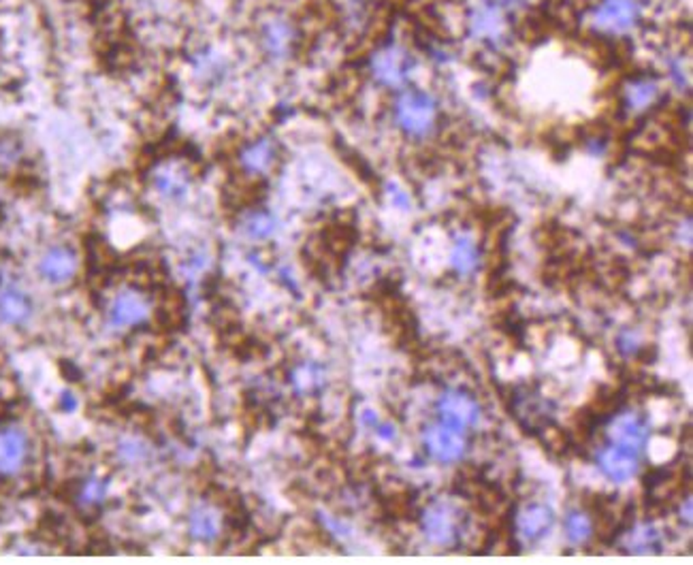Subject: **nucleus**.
I'll use <instances>...</instances> for the list:
<instances>
[{
  "instance_id": "nucleus-1",
  "label": "nucleus",
  "mask_w": 693,
  "mask_h": 565,
  "mask_svg": "<svg viewBox=\"0 0 693 565\" xmlns=\"http://www.w3.org/2000/svg\"><path fill=\"white\" fill-rule=\"evenodd\" d=\"M395 118L410 137L429 135L437 120L436 99L420 90L403 92L395 105Z\"/></svg>"
},
{
  "instance_id": "nucleus-2",
  "label": "nucleus",
  "mask_w": 693,
  "mask_h": 565,
  "mask_svg": "<svg viewBox=\"0 0 693 565\" xmlns=\"http://www.w3.org/2000/svg\"><path fill=\"white\" fill-rule=\"evenodd\" d=\"M638 0H602L591 15V24L604 34H626L638 24Z\"/></svg>"
},
{
  "instance_id": "nucleus-3",
  "label": "nucleus",
  "mask_w": 693,
  "mask_h": 565,
  "mask_svg": "<svg viewBox=\"0 0 693 565\" xmlns=\"http://www.w3.org/2000/svg\"><path fill=\"white\" fill-rule=\"evenodd\" d=\"M149 299L141 291L135 288H126L118 292L107 309V322L115 331H124V328H135L143 325L149 318Z\"/></svg>"
},
{
  "instance_id": "nucleus-4",
  "label": "nucleus",
  "mask_w": 693,
  "mask_h": 565,
  "mask_svg": "<svg viewBox=\"0 0 693 565\" xmlns=\"http://www.w3.org/2000/svg\"><path fill=\"white\" fill-rule=\"evenodd\" d=\"M410 68H412V58L406 49L389 45V48L375 51L372 58V73L375 82L389 85V88H400L406 84Z\"/></svg>"
},
{
  "instance_id": "nucleus-5",
  "label": "nucleus",
  "mask_w": 693,
  "mask_h": 565,
  "mask_svg": "<svg viewBox=\"0 0 693 565\" xmlns=\"http://www.w3.org/2000/svg\"><path fill=\"white\" fill-rule=\"evenodd\" d=\"M437 410H440V418L444 425L453 426V429L464 431L467 426H473L481 418V408L478 401L472 395L464 393V390H446L442 395L440 403H437Z\"/></svg>"
},
{
  "instance_id": "nucleus-6",
  "label": "nucleus",
  "mask_w": 693,
  "mask_h": 565,
  "mask_svg": "<svg viewBox=\"0 0 693 565\" xmlns=\"http://www.w3.org/2000/svg\"><path fill=\"white\" fill-rule=\"evenodd\" d=\"M427 451L431 453L433 459L442 461V463H454L464 457L465 453V435L464 431L453 429L448 425H433L425 431L423 435Z\"/></svg>"
},
{
  "instance_id": "nucleus-7",
  "label": "nucleus",
  "mask_w": 693,
  "mask_h": 565,
  "mask_svg": "<svg viewBox=\"0 0 693 565\" xmlns=\"http://www.w3.org/2000/svg\"><path fill=\"white\" fill-rule=\"evenodd\" d=\"M28 459V435L15 425L0 426V476L20 474Z\"/></svg>"
},
{
  "instance_id": "nucleus-8",
  "label": "nucleus",
  "mask_w": 693,
  "mask_h": 565,
  "mask_svg": "<svg viewBox=\"0 0 693 565\" xmlns=\"http://www.w3.org/2000/svg\"><path fill=\"white\" fill-rule=\"evenodd\" d=\"M39 274L54 286L68 284L77 274V255L67 246H54L39 261Z\"/></svg>"
},
{
  "instance_id": "nucleus-9",
  "label": "nucleus",
  "mask_w": 693,
  "mask_h": 565,
  "mask_svg": "<svg viewBox=\"0 0 693 565\" xmlns=\"http://www.w3.org/2000/svg\"><path fill=\"white\" fill-rule=\"evenodd\" d=\"M638 457L640 453L636 451H629L626 446L610 444V446H604L602 451L598 453V465L610 480L626 482L638 471Z\"/></svg>"
},
{
  "instance_id": "nucleus-10",
  "label": "nucleus",
  "mask_w": 693,
  "mask_h": 565,
  "mask_svg": "<svg viewBox=\"0 0 693 565\" xmlns=\"http://www.w3.org/2000/svg\"><path fill=\"white\" fill-rule=\"evenodd\" d=\"M423 532L433 544L448 546L457 538V518L448 504H433L423 515Z\"/></svg>"
},
{
  "instance_id": "nucleus-11",
  "label": "nucleus",
  "mask_w": 693,
  "mask_h": 565,
  "mask_svg": "<svg viewBox=\"0 0 693 565\" xmlns=\"http://www.w3.org/2000/svg\"><path fill=\"white\" fill-rule=\"evenodd\" d=\"M608 435L610 442L616 444V446H626L629 451L640 453L646 440H649V429H646V423L640 414L626 412L615 418V423L610 425Z\"/></svg>"
},
{
  "instance_id": "nucleus-12",
  "label": "nucleus",
  "mask_w": 693,
  "mask_h": 565,
  "mask_svg": "<svg viewBox=\"0 0 693 565\" xmlns=\"http://www.w3.org/2000/svg\"><path fill=\"white\" fill-rule=\"evenodd\" d=\"M32 314L31 297L15 284H4L0 288V320L4 325H24Z\"/></svg>"
},
{
  "instance_id": "nucleus-13",
  "label": "nucleus",
  "mask_w": 693,
  "mask_h": 565,
  "mask_svg": "<svg viewBox=\"0 0 693 565\" xmlns=\"http://www.w3.org/2000/svg\"><path fill=\"white\" fill-rule=\"evenodd\" d=\"M553 523H554L553 510L540 504L527 506V508H523L517 516L518 534L529 542H536L540 540L542 535H546L548 529L553 527Z\"/></svg>"
},
{
  "instance_id": "nucleus-14",
  "label": "nucleus",
  "mask_w": 693,
  "mask_h": 565,
  "mask_svg": "<svg viewBox=\"0 0 693 565\" xmlns=\"http://www.w3.org/2000/svg\"><path fill=\"white\" fill-rule=\"evenodd\" d=\"M472 32L476 39L489 43H500L506 34V22L500 7L495 4H482L476 13L472 15Z\"/></svg>"
},
{
  "instance_id": "nucleus-15",
  "label": "nucleus",
  "mask_w": 693,
  "mask_h": 565,
  "mask_svg": "<svg viewBox=\"0 0 693 565\" xmlns=\"http://www.w3.org/2000/svg\"><path fill=\"white\" fill-rule=\"evenodd\" d=\"M292 45H294V28L291 22L277 17V20H271L269 24H265L263 48L269 56L286 58L291 54Z\"/></svg>"
},
{
  "instance_id": "nucleus-16",
  "label": "nucleus",
  "mask_w": 693,
  "mask_h": 565,
  "mask_svg": "<svg viewBox=\"0 0 693 565\" xmlns=\"http://www.w3.org/2000/svg\"><path fill=\"white\" fill-rule=\"evenodd\" d=\"M154 190L163 199H180L190 186L188 173L177 165H163L154 171Z\"/></svg>"
},
{
  "instance_id": "nucleus-17",
  "label": "nucleus",
  "mask_w": 693,
  "mask_h": 565,
  "mask_svg": "<svg viewBox=\"0 0 693 565\" xmlns=\"http://www.w3.org/2000/svg\"><path fill=\"white\" fill-rule=\"evenodd\" d=\"M190 535L199 542L216 540L222 532V516L220 512L212 506H196L188 516Z\"/></svg>"
},
{
  "instance_id": "nucleus-18",
  "label": "nucleus",
  "mask_w": 693,
  "mask_h": 565,
  "mask_svg": "<svg viewBox=\"0 0 693 565\" xmlns=\"http://www.w3.org/2000/svg\"><path fill=\"white\" fill-rule=\"evenodd\" d=\"M275 160V146L269 139H261L241 152V166L248 173H265Z\"/></svg>"
},
{
  "instance_id": "nucleus-19",
  "label": "nucleus",
  "mask_w": 693,
  "mask_h": 565,
  "mask_svg": "<svg viewBox=\"0 0 693 565\" xmlns=\"http://www.w3.org/2000/svg\"><path fill=\"white\" fill-rule=\"evenodd\" d=\"M450 261H453V267L459 271V274H472L478 265V246L476 241L467 235H461L454 241L453 255H450Z\"/></svg>"
},
{
  "instance_id": "nucleus-20",
  "label": "nucleus",
  "mask_w": 693,
  "mask_h": 565,
  "mask_svg": "<svg viewBox=\"0 0 693 565\" xmlns=\"http://www.w3.org/2000/svg\"><path fill=\"white\" fill-rule=\"evenodd\" d=\"M241 229L248 238L252 239H267L275 233L277 229V220L274 218V213L269 211H252L248 213L241 222Z\"/></svg>"
},
{
  "instance_id": "nucleus-21",
  "label": "nucleus",
  "mask_w": 693,
  "mask_h": 565,
  "mask_svg": "<svg viewBox=\"0 0 693 565\" xmlns=\"http://www.w3.org/2000/svg\"><path fill=\"white\" fill-rule=\"evenodd\" d=\"M626 99L632 109L649 107L657 99V84L649 82V79H638V82L627 85Z\"/></svg>"
},
{
  "instance_id": "nucleus-22",
  "label": "nucleus",
  "mask_w": 693,
  "mask_h": 565,
  "mask_svg": "<svg viewBox=\"0 0 693 565\" xmlns=\"http://www.w3.org/2000/svg\"><path fill=\"white\" fill-rule=\"evenodd\" d=\"M627 549L632 552H649L660 549V534L651 525H640L627 538Z\"/></svg>"
},
{
  "instance_id": "nucleus-23",
  "label": "nucleus",
  "mask_w": 693,
  "mask_h": 565,
  "mask_svg": "<svg viewBox=\"0 0 693 565\" xmlns=\"http://www.w3.org/2000/svg\"><path fill=\"white\" fill-rule=\"evenodd\" d=\"M565 534H568L572 542L582 544V542H587L593 534L591 518H589L585 512H570L568 518H565Z\"/></svg>"
},
{
  "instance_id": "nucleus-24",
  "label": "nucleus",
  "mask_w": 693,
  "mask_h": 565,
  "mask_svg": "<svg viewBox=\"0 0 693 565\" xmlns=\"http://www.w3.org/2000/svg\"><path fill=\"white\" fill-rule=\"evenodd\" d=\"M107 495V484L101 480V478H88L82 484V491H79V501L84 506H96L105 499Z\"/></svg>"
},
{
  "instance_id": "nucleus-25",
  "label": "nucleus",
  "mask_w": 693,
  "mask_h": 565,
  "mask_svg": "<svg viewBox=\"0 0 693 565\" xmlns=\"http://www.w3.org/2000/svg\"><path fill=\"white\" fill-rule=\"evenodd\" d=\"M319 367L314 365H303L302 369H297L294 373V384H297L299 390H311L316 384H319Z\"/></svg>"
},
{
  "instance_id": "nucleus-26",
  "label": "nucleus",
  "mask_w": 693,
  "mask_h": 565,
  "mask_svg": "<svg viewBox=\"0 0 693 565\" xmlns=\"http://www.w3.org/2000/svg\"><path fill=\"white\" fill-rule=\"evenodd\" d=\"M20 146L11 139L0 141V169H11L20 160Z\"/></svg>"
},
{
  "instance_id": "nucleus-27",
  "label": "nucleus",
  "mask_w": 693,
  "mask_h": 565,
  "mask_svg": "<svg viewBox=\"0 0 693 565\" xmlns=\"http://www.w3.org/2000/svg\"><path fill=\"white\" fill-rule=\"evenodd\" d=\"M120 453H122L126 461H139L146 454V446L137 440H126L122 442V446H120Z\"/></svg>"
},
{
  "instance_id": "nucleus-28",
  "label": "nucleus",
  "mask_w": 693,
  "mask_h": 565,
  "mask_svg": "<svg viewBox=\"0 0 693 565\" xmlns=\"http://www.w3.org/2000/svg\"><path fill=\"white\" fill-rule=\"evenodd\" d=\"M391 197H392V201H395V203H397V205H400V207H401V210H406V207H408V203H410V199H408V194H403V193H401V190H400V188H395V186H392V188H391Z\"/></svg>"
},
{
  "instance_id": "nucleus-29",
  "label": "nucleus",
  "mask_w": 693,
  "mask_h": 565,
  "mask_svg": "<svg viewBox=\"0 0 693 565\" xmlns=\"http://www.w3.org/2000/svg\"><path fill=\"white\" fill-rule=\"evenodd\" d=\"M521 0H490V4H495V7H514V4H518Z\"/></svg>"
},
{
  "instance_id": "nucleus-30",
  "label": "nucleus",
  "mask_w": 693,
  "mask_h": 565,
  "mask_svg": "<svg viewBox=\"0 0 693 565\" xmlns=\"http://www.w3.org/2000/svg\"><path fill=\"white\" fill-rule=\"evenodd\" d=\"M378 434L384 437V440H392L395 437V429H391V426H380Z\"/></svg>"
}]
</instances>
